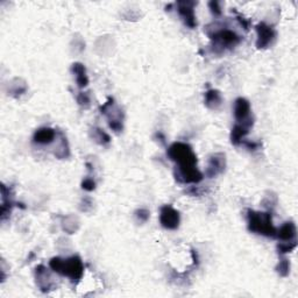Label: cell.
Returning a JSON list of instances; mask_svg holds the SVG:
<instances>
[{"label": "cell", "instance_id": "1", "mask_svg": "<svg viewBox=\"0 0 298 298\" xmlns=\"http://www.w3.org/2000/svg\"><path fill=\"white\" fill-rule=\"evenodd\" d=\"M49 266L51 270L62 276H67L72 281L82 278L84 274V266L82 260L78 256H71L69 259H61V257H53L50 260Z\"/></svg>", "mask_w": 298, "mask_h": 298}, {"label": "cell", "instance_id": "2", "mask_svg": "<svg viewBox=\"0 0 298 298\" xmlns=\"http://www.w3.org/2000/svg\"><path fill=\"white\" fill-rule=\"evenodd\" d=\"M167 155L171 161L177 164L178 169L196 168L197 156L189 145L183 142H175L169 147Z\"/></svg>", "mask_w": 298, "mask_h": 298}, {"label": "cell", "instance_id": "3", "mask_svg": "<svg viewBox=\"0 0 298 298\" xmlns=\"http://www.w3.org/2000/svg\"><path fill=\"white\" fill-rule=\"evenodd\" d=\"M248 230L253 233L276 237V229L273 225L270 212H255L248 210Z\"/></svg>", "mask_w": 298, "mask_h": 298}, {"label": "cell", "instance_id": "4", "mask_svg": "<svg viewBox=\"0 0 298 298\" xmlns=\"http://www.w3.org/2000/svg\"><path fill=\"white\" fill-rule=\"evenodd\" d=\"M208 34L213 41V51L217 54H222L226 49H232L241 41L240 36L230 29H220Z\"/></svg>", "mask_w": 298, "mask_h": 298}, {"label": "cell", "instance_id": "5", "mask_svg": "<svg viewBox=\"0 0 298 298\" xmlns=\"http://www.w3.org/2000/svg\"><path fill=\"white\" fill-rule=\"evenodd\" d=\"M256 47L259 49H266V48L270 47L276 40V36H277L275 29L264 23L256 26Z\"/></svg>", "mask_w": 298, "mask_h": 298}, {"label": "cell", "instance_id": "6", "mask_svg": "<svg viewBox=\"0 0 298 298\" xmlns=\"http://www.w3.org/2000/svg\"><path fill=\"white\" fill-rule=\"evenodd\" d=\"M160 223L167 230H177L181 223V216L171 205H164L160 211Z\"/></svg>", "mask_w": 298, "mask_h": 298}, {"label": "cell", "instance_id": "7", "mask_svg": "<svg viewBox=\"0 0 298 298\" xmlns=\"http://www.w3.org/2000/svg\"><path fill=\"white\" fill-rule=\"evenodd\" d=\"M234 117L238 124L253 125L254 121L251 118V104L247 99L238 98L234 103Z\"/></svg>", "mask_w": 298, "mask_h": 298}, {"label": "cell", "instance_id": "8", "mask_svg": "<svg viewBox=\"0 0 298 298\" xmlns=\"http://www.w3.org/2000/svg\"><path fill=\"white\" fill-rule=\"evenodd\" d=\"M226 168V156L223 153H216L210 156L207 168V176L209 178L217 177V176L223 174Z\"/></svg>", "mask_w": 298, "mask_h": 298}, {"label": "cell", "instance_id": "9", "mask_svg": "<svg viewBox=\"0 0 298 298\" xmlns=\"http://www.w3.org/2000/svg\"><path fill=\"white\" fill-rule=\"evenodd\" d=\"M194 5H196V3H193V2H178L177 3L178 14L181 16L185 26H187V27L191 29L197 27L196 14H194V10H193Z\"/></svg>", "mask_w": 298, "mask_h": 298}, {"label": "cell", "instance_id": "10", "mask_svg": "<svg viewBox=\"0 0 298 298\" xmlns=\"http://www.w3.org/2000/svg\"><path fill=\"white\" fill-rule=\"evenodd\" d=\"M176 181L179 183H200L203 179V174L196 168L187 169H176L175 172Z\"/></svg>", "mask_w": 298, "mask_h": 298}, {"label": "cell", "instance_id": "11", "mask_svg": "<svg viewBox=\"0 0 298 298\" xmlns=\"http://www.w3.org/2000/svg\"><path fill=\"white\" fill-rule=\"evenodd\" d=\"M35 278H36V284L40 289L42 290V291H49L51 289V286H53V283H51V277H50V274L49 271H48L47 268L45 266H42V264H40V266L36 267L35 269Z\"/></svg>", "mask_w": 298, "mask_h": 298}, {"label": "cell", "instance_id": "12", "mask_svg": "<svg viewBox=\"0 0 298 298\" xmlns=\"http://www.w3.org/2000/svg\"><path fill=\"white\" fill-rule=\"evenodd\" d=\"M56 139V131L53 130L50 127H41L33 135V141L34 143H38V145H49Z\"/></svg>", "mask_w": 298, "mask_h": 298}, {"label": "cell", "instance_id": "13", "mask_svg": "<svg viewBox=\"0 0 298 298\" xmlns=\"http://www.w3.org/2000/svg\"><path fill=\"white\" fill-rule=\"evenodd\" d=\"M253 125L249 124H237L235 126L232 128L231 133V142L233 143L234 146H239L244 142L246 135L248 134L249 128H251Z\"/></svg>", "mask_w": 298, "mask_h": 298}, {"label": "cell", "instance_id": "14", "mask_svg": "<svg viewBox=\"0 0 298 298\" xmlns=\"http://www.w3.org/2000/svg\"><path fill=\"white\" fill-rule=\"evenodd\" d=\"M297 230L296 225L292 222H286L279 227L278 231H276V237L281 241H292L296 239Z\"/></svg>", "mask_w": 298, "mask_h": 298}, {"label": "cell", "instance_id": "15", "mask_svg": "<svg viewBox=\"0 0 298 298\" xmlns=\"http://www.w3.org/2000/svg\"><path fill=\"white\" fill-rule=\"evenodd\" d=\"M204 104L210 110H218L223 104L222 93L215 89L208 90L204 95Z\"/></svg>", "mask_w": 298, "mask_h": 298}, {"label": "cell", "instance_id": "16", "mask_svg": "<svg viewBox=\"0 0 298 298\" xmlns=\"http://www.w3.org/2000/svg\"><path fill=\"white\" fill-rule=\"evenodd\" d=\"M71 71L75 76V80L77 86L79 89H84L89 84V77L86 75V69L82 63H73L71 67Z\"/></svg>", "mask_w": 298, "mask_h": 298}, {"label": "cell", "instance_id": "17", "mask_svg": "<svg viewBox=\"0 0 298 298\" xmlns=\"http://www.w3.org/2000/svg\"><path fill=\"white\" fill-rule=\"evenodd\" d=\"M91 135H92V139H93L94 141L101 146H106L111 142V137H110L106 132H104L102 130V128H99V127L92 128Z\"/></svg>", "mask_w": 298, "mask_h": 298}, {"label": "cell", "instance_id": "18", "mask_svg": "<svg viewBox=\"0 0 298 298\" xmlns=\"http://www.w3.org/2000/svg\"><path fill=\"white\" fill-rule=\"evenodd\" d=\"M296 247H297L296 240L282 241L279 242L277 246V251L279 254H286V253H291Z\"/></svg>", "mask_w": 298, "mask_h": 298}, {"label": "cell", "instance_id": "19", "mask_svg": "<svg viewBox=\"0 0 298 298\" xmlns=\"http://www.w3.org/2000/svg\"><path fill=\"white\" fill-rule=\"evenodd\" d=\"M276 271H277V273L279 274V276H282V277H285V276H288L289 273H290L289 260L283 259V260L279 261L277 267H276Z\"/></svg>", "mask_w": 298, "mask_h": 298}, {"label": "cell", "instance_id": "20", "mask_svg": "<svg viewBox=\"0 0 298 298\" xmlns=\"http://www.w3.org/2000/svg\"><path fill=\"white\" fill-rule=\"evenodd\" d=\"M77 103H78V105L82 106V108L89 109L91 104L89 92H79L78 95H77Z\"/></svg>", "mask_w": 298, "mask_h": 298}, {"label": "cell", "instance_id": "21", "mask_svg": "<svg viewBox=\"0 0 298 298\" xmlns=\"http://www.w3.org/2000/svg\"><path fill=\"white\" fill-rule=\"evenodd\" d=\"M134 217L139 223H146V222H148V219L150 217V212L146 209H139L134 212Z\"/></svg>", "mask_w": 298, "mask_h": 298}, {"label": "cell", "instance_id": "22", "mask_svg": "<svg viewBox=\"0 0 298 298\" xmlns=\"http://www.w3.org/2000/svg\"><path fill=\"white\" fill-rule=\"evenodd\" d=\"M109 127L112 131H115L116 133H120L124 130L123 120H109Z\"/></svg>", "mask_w": 298, "mask_h": 298}, {"label": "cell", "instance_id": "23", "mask_svg": "<svg viewBox=\"0 0 298 298\" xmlns=\"http://www.w3.org/2000/svg\"><path fill=\"white\" fill-rule=\"evenodd\" d=\"M209 7H210V11H211V13L215 17L222 16V7H220L219 2H210Z\"/></svg>", "mask_w": 298, "mask_h": 298}, {"label": "cell", "instance_id": "24", "mask_svg": "<svg viewBox=\"0 0 298 298\" xmlns=\"http://www.w3.org/2000/svg\"><path fill=\"white\" fill-rule=\"evenodd\" d=\"M65 223H67V225L63 224V230L64 231L69 232V227L70 226H71V229H72V233H73V232L77 231V226H78V223L76 222L73 217H68V218H65Z\"/></svg>", "mask_w": 298, "mask_h": 298}, {"label": "cell", "instance_id": "25", "mask_svg": "<svg viewBox=\"0 0 298 298\" xmlns=\"http://www.w3.org/2000/svg\"><path fill=\"white\" fill-rule=\"evenodd\" d=\"M82 189L86 191H93L95 189V182L92 178H85L82 182Z\"/></svg>", "mask_w": 298, "mask_h": 298}, {"label": "cell", "instance_id": "26", "mask_svg": "<svg viewBox=\"0 0 298 298\" xmlns=\"http://www.w3.org/2000/svg\"><path fill=\"white\" fill-rule=\"evenodd\" d=\"M237 20L239 21V24H240L242 27L245 28V31H248V27H249V25H251V21H249L248 19H246L245 17H242V16H240V14H238V17H237Z\"/></svg>", "mask_w": 298, "mask_h": 298}, {"label": "cell", "instance_id": "27", "mask_svg": "<svg viewBox=\"0 0 298 298\" xmlns=\"http://www.w3.org/2000/svg\"><path fill=\"white\" fill-rule=\"evenodd\" d=\"M245 146L247 147L248 149H251V150H256L257 148H259L260 143H257V142H251V141H245Z\"/></svg>", "mask_w": 298, "mask_h": 298}]
</instances>
